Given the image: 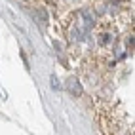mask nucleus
I'll list each match as a JSON object with an SVG mask.
<instances>
[{
    "label": "nucleus",
    "instance_id": "nucleus-1",
    "mask_svg": "<svg viewBox=\"0 0 135 135\" xmlns=\"http://www.w3.org/2000/svg\"><path fill=\"white\" fill-rule=\"evenodd\" d=\"M67 88H69V91L73 93L74 97H80V93H82V88H80V84H78V80H76V78H69Z\"/></svg>",
    "mask_w": 135,
    "mask_h": 135
}]
</instances>
